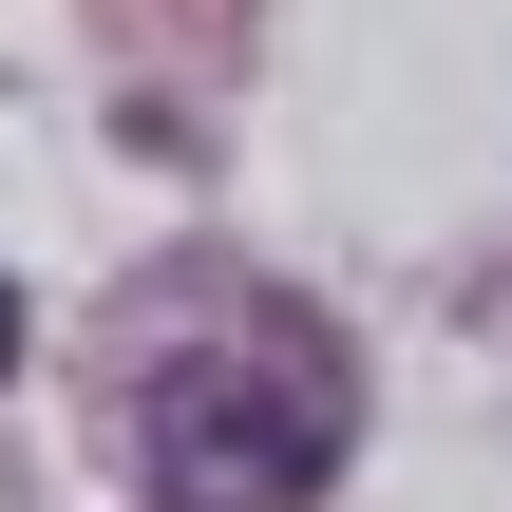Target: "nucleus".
<instances>
[{
  "mask_svg": "<svg viewBox=\"0 0 512 512\" xmlns=\"http://www.w3.org/2000/svg\"><path fill=\"white\" fill-rule=\"evenodd\" d=\"M361 437V380L304 304H209L133 361V475L152 512H304Z\"/></svg>",
  "mask_w": 512,
  "mask_h": 512,
  "instance_id": "1",
  "label": "nucleus"
},
{
  "mask_svg": "<svg viewBox=\"0 0 512 512\" xmlns=\"http://www.w3.org/2000/svg\"><path fill=\"white\" fill-rule=\"evenodd\" d=\"M0 380H19V285H0Z\"/></svg>",
  "mask_w": 512,
  "mask_h": 512,
  "instance_id": "2",
  "label": "nucleus"
}]
</instances>
